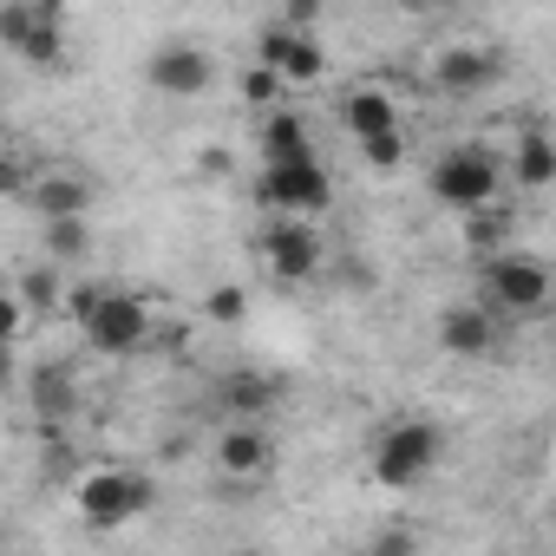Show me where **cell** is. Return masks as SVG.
Instances as JSON below:
<instances>
[{
  "label": "cell",
  "instance_id": "19",
  "mask_svg": "<svg viewBox=\"0 0 556 556\" xmlns=\"http://www.w3.org/2000/svg\"><path fill=\"white\" fill-rule=\"evenodd\" d=\"M79 406V380H73V361H47V367H34V413L53 426V419H66Z\"/></svg>",
  "mask_w": 556,
  "mask_h": 556
},
{
  "label": "cell",
  "instance_id": "27",
  "mask_svg": "<svg viewBox=\"0 0 556 556\" xmlns=\"http://www.w3.org/2000/svg\"><path fill=\"white\" fill-rule=\"evenodd\" d=\"M27 34H34V0H8V8H0V47L14 53Z\"/></svg>",
  "mask_w": 556,
  "mask_h": 556
},
{
  "label": "cell",
  "instance_id": "4",
  "mask_svg": "<svg viewBox=\"0 0 556 556\" xmlns=\"http://www.w3.org/2000/svg\"><path fill=\"white\" fill-rule=\"evenodd\" d=\"M549 302V268L530 249H497L484 255V315H543Z\"/></svg>",
  "mask_w": 556,
  "mask_h": 556
},
{
  "label": "cell",
  "instance_id": "7",
  "mask_svg": "<svg viewBox=\"0 0 556 556\" xmlns=\"http://www.w3.org/2000/svg\"><path fill=\"white\" fill-rule=\"evenodd\" d=\"M79 334H86V348H92V354L125 361V354H138V348L151 341V302H144V295H125V289H105L99 315H92Z\"/></svg>",
  "mask_w": 556,
  "mask_h": 556
},
{
  "label": "cell",
  "instance_id": "30",
  "mask_svg": "<svg viewBox=\"0 0 556 556\" xmlns=\"http://www.w3.org/2000/svg\"><path fill=\"white\" fill-rule=\"evenodd\" d=\"M27 321H34V315L21 308V295H8V289H0V348H14V334H21Z\"/></svg>",
  "mask_w": 556,
  "mask_h": 556
},
{
  "label": "cell",
  "instance_id": "15",
  "mask_svg": "<svg viewBox=\"0 0 556 556\" xmlns=\"http://www.w3.org/2000/svg\"><path fill=\"white\" fill-rule=\"evenodd\" d=\"M439 348H445V354H458V361L491 354V348H497V315H484L478 302L445 308V315H439Z\"/></svg>",
  "mask_w": 556,
  "mask_h": 556
},
{
  "label": "cell",
  "instance_id": "32",
  "mask_svg": "<svg viewBox=\"0 0 556 556\" xmlns=\"http://www.w3.org/2000/svg\"><path fill=\"white\" fill-rule=\"evenodd\" d=\"M14 380V348H0V387Z\"/></svg>",
  "mask_w": 556,
  "mask_h": 556
},
{
  "label": "cell",
  "instance_id": "6",
  "mask_svg": "<svg viewBox=\"0 0 556 556\" xmlns=\"http://www.w3.org/2000/svg\"><path fill=\"white\" fill-rule=\"evenodd\" d=\"M255 249H262L275 282H308V275H321V262H328L321 229L302 223V216H268V229L255 236Z\"/></svg>",
  "mask_w": 556,
  "mask_h": 556
},
{
  "label": "cell",
  "instance_id": "23",
  "mask_svg": "<svg viewBox=\"0 0 556 556\" xmlns=\"http://www.w3.org/2000/svg\"><path fill=\"white\" fill-rule=\"evenodd\" d=\"M361 556H419V530L413 523H380Z\"/></svg>",
  "mask_w": 556,
  "mask_h": 556
},
{
  "label": "cell",
  "instance_id": "9",
  "mask_svg": "<svg viewBox=\"0 0 556 556\" xmlns=\"http://www.w3.org/2000/svg\"><path fill=\"white\" fill-rule=\"evenodd\" d=\"M144 79H151V92H164V99H197V92H210L216 66H210L203 47H190V40H164V47L144 60Z\"/></svg>",
  "mask_w": 556,
  "mask_h": 556
},
{
  "label": "cell",
  "instance_id": "31",
  "mask_svg": "<svg viewBox=\"0 0 556 556\" xmlns=\"http://www.w3.org/2000/svg\"><path fill=\"white\" fill-rule=\"evenodd\" d=\"M197 170H203V177H229V170H236V151H223V144H210V151L197 157Z\"/></svg>",
  "mask_w": 556,
  "mask_h": 556
},
{
  "label": "cell",
  "instance_id": "24",
  "mask_svg": "<svg viewBox=\"0 0 556 556\" xmlns=\"http://www.w3.org/2000/svg\"><path fill=\"white\" fill-rule=\"evenodd\" d=\"M406 151H413V144H406V125H400V131H380V138H367V144H361V157H367L374 170H400V164H406Z\"/></svg>",
  "mask_w": 556,
  "mask_h": 556
},
{
  "label": "cell",
  "instance_id": "11",
  "mask_svg": "<svg viewBox=\"0 0 556 556\" xmlns=\"http://www.w3.org/2000/svg\"><path fill=\"white\" fill-rule=\"evenodd\" d=\"M341 131H348L354 144H367V138H380V131H400V99H393L387 86H348V92H341Z\"/></svg>",
  "mask_w": 556,
  "mask_h": 556
},
{
  "label": "cell",
  "instance_id": "1",
  "mask_svg": "<svg viewBox=\"0 0 556 556\" xmlns=\"http://www.w3.org/2000/svg\"><path fill=\"white\" fill-rule=\"evenodd\" d=\"M439 458H445V426L406 413V419H393V426L374 439V484L413 491V484H426V478L439 471Z\"/></svg>",
  "mask_w": 556,
  "mask_h": 556
},
{
  "label": "cell",
  "instance_id": "5",
  "mask_svg": "<svg viewBox=\"0 0 556 556\" xmlns=\"http://www.w3.org/2000/svg\"><path fill=\"white\" fill-rule=\"evenodd\" d=\"M255 203L275 210V216H302V223H315V210L334 203V177H328L321 157H308V164H262Z\"/></svg>",
  "mask_w": 556,
  "mask_h": 556
},
{
  "label": "cell",
  "instance_id": "10",
  "mask_svg": "<svg viewBox=\"0 0 556 556\" xmlns=\"http://www.w3.org/2000/svg\"><path fill=\"white\" fill-rule=\"evenodd\" d=\"M497 73H504L497 47H445V53L432 60V86L452 92V99H478V92H491Z\"/></svg>",
  "mask_w": 556,
  "mask_h": 556
},
{
  "label": "cell",
  "instance_id": "13",
  "mask_svg": "<svg viewBox=\"0 0 556 556\" xmlns=\"http://www.w3.org/2000/svg\"><path fill=\"white\" fill-rule=\"evenodd\" d=\"M308 157H321V151H315V131L295 105L262 112V164H308Z\"/></svg>",
  "mask_w": 556,
  "mask_h": 556
},
{
  "label": "cell",
  "instance_id": "33",
  "mask_svg": "<svg viewBox=\"0 0 556 556\" xmlns=\"http://www.w3.org/2000/svg\"><path fill=\"white\" fill-rule=\"evenodd\" d=\"M236 556H262V549H236Z\"/></svg>",
  "mask_w": 556,
  "mask_h": 556
},
{
  "label": "cell",
  "instance_id": "29",
  "mask_svg": "<svg viewBox=\"0 0 556 556\" xmlns=\"http://www.w3.org/2000/svg\"><path fill=\"white\" fill-rule=\"evenodd\" d=\"M99 302H105V289H99V282H79V289H66V302H60V308H66V315L86 328V321L99 315Z\"/></svg>",
  "mask_w": 556,
  "mask_h": 556
},
{
  "label": "cell",
  "instance_id": "26",
  "mask_svg": "<svg viewBox=\"0 0 556 556\" xmlns=\"http://www.w3.org/2000/svg\"><path fill=\"white\" fill-rule=\"evenodd\" d=\"M203 315H210L216 328H236V321L249 315V295H242L236 282H223V289H210V302H203Z\"/></svg>",
  "mask_w": 556,
  "mask_h": 556
},
{
  "label": "cell",
  "instance_id": "25",
  "mask_svg": "<svg viewBox=\"0 0 556 556\" xmlns=\"http://www.w3.org/2000/svg\"><path fill=\"white\" fill-rule=\"evenodd\" d=\"M282 92H289V86L275 79L268 66H249V73H242V105H262V112H275V105H282Z\"/></svg>",
  "mask_w": 556,
  "mask_h": 556
},
{
  "label": "cell",
  "instance_id": "20",
  "mask_svg": "<svg viewBox=\"0 0 556 556\" xmlns=\"http://www.w3.org/2000/svg\"><path fill=\"white\" fill-rule=\"evenodd\" d=\"M60 302H66V282H60L53 262H40V268L21 275V308L27 315H60Z\"/></svg>",
  "mask_w": 556,
  "mask_h": 556
},
{
  "label": "cell",
  "instance_id": "8",
  "mask_svg": "<svg viewBox=\"0 0 556 556\" xmlns=\"http://www.w3.org/2000/svg\"><path fill=\"white\" fill-rule=\"evenodd\" d=\"M255 66H268L282 86H315L328 73V53L315 34H289V27H262L255 34Z\"/></svg>",
  "mask_w": 556,
  "mask_h": 556
},
{
  "label": "cell",
  "instance_id": "14",
  "mask_svg": "<svg viewBox=\"0 0 556 556\" xmlns=\"http://www.w3.org/2000/svg\"><path fill=\"white\" fill-rule=\"evenodd\" d=\"M275 400H282V380H268V374H255V367H236V374H223V387H216V406L229 413V426H255Z\"/></svg>",
  "mask_w": 556,
  "mask_h": 556
},
{
  "label": "cell",
  "instance_id": "12",
  "mask_svg": "<svg viewBox=\"0 0 556 556\" xmlns=\"http://www.w3.org/2000/svg\"><path fill=\"white\" fill-rule=\"evenodd\" d=\"M40 223H73V216H86L92 210V184L86 177H73V170H47V177H34L27 184V197H21Z\"/></svg>",
  "mask_w": 556,
  "mask_h": 556
},
{
  "label": "cell",
  "instance_id": "17",
  "mask_svg": "<svg viewBox=\"0 0 556 556\" xmlns=\"http://www.w3.org/2000/svg\"><path fill=\"white\" fill-rule=\"evenodd\" d=\"M14 53L27 66H60L66 60V8H60V0H34V34Z\"/></svg>",
  "mask_w": 556,
  "mask_h": 556
},
{
  "label": "cell",
  "instance_id": "28",
  "mask_svg": "<svg viewBox=\"0 0 556 556\" xmlns=\"http://www.w3.org/2000/svg\"><path fill=\"white\" fill-rule=\"evenodd\" d=\"M27 184H34V164L21 151H0V197H27Z\"/></svg>",
  "mask_w": 556,
  "mask_h": 556
},
{
  "label": "cell",
  "instance_id": "2",
  "mask_svg": "<svg viewBox=\"0 0 556 556\" xmlns=\"http://www.w3.org/2000/svg\"><path fill=\"white\" fill-rule=\"evenodd\" d=\"M79 517L92 530H125L131 517H144L157 504V478L151 471H131V465H105V471H86L79 491H73Z\"/></svg>",
  "mask_w": 556,
  "mask_h": 556
},
{
  "label": "cell",
  "instance_id": "18",
  "mask_svg": "<svg viewBox=\"0 0 556 556\" xmlns=\"http://www.w3.org/2000/svg\"><path fill=\"white\" fill-rule=\"evenodd\" d=\"M268 439L255 432V426H223V439H216V471H229V478H262L268 471Z\"/></svg>",
  "mask_w": 556,
  "mask_h": 556
},
{
  "label": "cell",
  "instance_id": "21",
  "mask_svg": "<svg viewBox=\"0 0 556 556\" xmlns=\"http://www.w3.org/2000/svg\"><path fill=\"white\" fill-rule=\"evenodd\" d=\"M47 255H53V262H86V255H92V216L47 223Z\"/></svg>",
  "mask_w": 556,
  "mask_h": 556
},
{
  "label": "cell",
  "instance_id": "22",
  "mask_svg": "<svg viewBox=\"0 0 556 556\" xmlns=\"http://www.w3.org/2000/svg\"><path fill=\"white\" fill-rule=\"evenodd\" d=\"M465 242L478 249V262L497 255V249L510 242V210H478V216H465Z\"/></svg>",
  "mask_w": 556,
  "mask_h": 556
},
{
  "label": "cell",
  "instance_id": "16",
  "mask_svg": "<svg viewBox=\"0 0 556 556\" xmlns=\"http://www.w3.org/2000/svg\"><path fill=\"white\" fill-rule=\"evenodd\" d=\"M510 177H517L523 190H549V184H556V144H549L543 125H523V131H517V144H510Z\"/></svg>",
  "mask_w": 556,
  "mask_h": 556
},
{
  "label": "cell",
  "instance_id": "3",
  "mask_svg": "<svg viewBox=\"0 0 556 556\" xmlns=\"http://www.w3.org/2000/svg\"><path fill=\"white\" fill-rule=\"evenodd\" d=\"M497 190H504V164H497L491 144H452V151L432 164V197H439L445 210H458V216L491 210Z\"/></svg>",
  "mask_w": 556,
  "mask_h": 556
}]
</instances>
